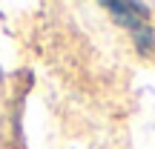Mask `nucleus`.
<instances>
[{"instance_id": "obj_1", "label": "nucleus", "mask_w": 155, "mask_h": 149, "mask_svg": "<svg viewBox=\"0 0 155 149\" xmlns=\"http://www.w3.org/2000/svg\"><path fill=\"white\" fill-rule=\"evenodd\" d=\"M101 9H104L118 26H124L129 34L141 32L144 26H150V6L147 3H135V0H129V3H124V0H104Z\"/></svg>"}]
</instances>
